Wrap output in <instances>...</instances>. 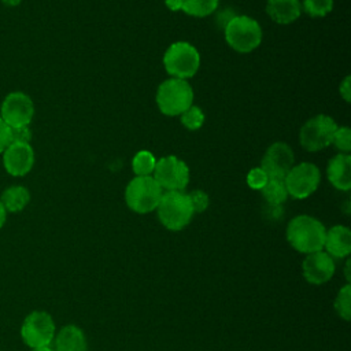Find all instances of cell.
Instances as JSON below:
<instances>
[{
  "instance_id": "cell-1",
  "label": "cell",
  "mask_w": 351,
  "mask_h": 351,
  "mask_svg": "<svg viewBox=\"0 0 351 351\" xmlns=\"http://www.w3.org/2000/svg\"><path fill=\"white\" fill-rule=\"evenodd\" d=\"M326 229L311 215H298L287 226V240L296 251L311 254L324 248Z\"/></svg>"
},
{
  "instance_id": "cell-2",
  "label": "cell",
  "mask_w": 351,
  "mask_h": 351,
  "mask_svg": "<svg viewBox=\"0 0 351 351\" xmlns=\"http://www.w3.org/2000/svg\"><path fill=\"white\" fill-rule=\"evenodd\" d=\"M156 211L160 223L166 229L174 232L184 229L191 222L195 214L188 193H185L184 191L163 192L158 203Z\"/></svg>"
},
{
  "instance_id": "cell-3",
  "label": "cell",
  "mask_w": 351,
  "mask_h": 351,
  "mask_svg": "<svg viewBox=\"0 0 351 351\" xmlns=\"http://www.w3.org/2000/svg\"><path fill=\"white\" fill-rule=\"evenodd\" d=\"M156 104L163 115H181L193 104V89L186 80L169 78L158 86Z\"/></svg>"
},
{
  "instance_id": "cell-4",
  "label": "cell",
  "mask_w": 351,
  "mask_h": 351,
  "mask_svg": "<svg viewBox=\"0 0 351 351\" xmlns=\"http://www.w3.org/2000/svg\"><path fill=\"white\" fill-rule=\"evenodd\" d=\"M225 40L236 52L248 53L261 45L262 27L248 15H236L225 26Z\"/></svg>"
},
{
  "instance_id": "cell-5",
  "label": "cell",
  "mask_w": 351,
  "mask_h": 351,
  "mask_svg": "<svg viewBox=\"0 0 351 351\" xmlns=\"http://www.w3.org/2000/svg\"><path fill=\"white\" fill-rule=\"evenodd\" d=\"M163 189L152 176H136L125 189L128 207L137 214H148L156 210Z\"/></svg>"
},
{
  "instance_id": "cell-6",
  "label": "cell",
  "mask_w": 351,
  "mask_h": 351,
  "mask_svg": "<svg viewBox=\"0 0 351 351\" xmlns=\"http://www.w3.org/2000/svg\"><path fill=\"white\" fill-rule=\"evenodd\" d=\"M163 66L171 78L188 80L197 73L200 67V55L192 44L177 41L166 49Z\"/></svg>"
},
{
  "instance_id": "cell-7",
  "label": "cell",
  "mask_w": 351,
  "mask_h": 351,
  "mask_svg": "<svg viewBox=\"0 0 351 351\" xmlns=\"http://www.w3.org/2000/svg\"><path fill=\"white\" fill-rule=\"evenodd\" d=\"M337 125L333 118L325 114H318L303 123L299 133V140L306 151L317 152L332 144V138Z\"/></svg>"
},
{
  "instance_id": "cell-8",
  "label": "cell",
  "mask_w": 351,
  "mask_h": 351,
  "mask_svg": "<svg viewBox=\"0 0 351 351\" xmlns=\"http://www.w3.org/2000/svg\"><path fill=\"white\" fill-rule=\"evenodd\" d=\"M152 174L159 186L166 192L184 191L189 182V167L184 160L174 155L158 159Z\"/></svg>"
},
{
  "instance_id": "cell-9",
  "label": "cell",
  "mask_w": 351,
  "mask_h": 351,
  "mask_svg": "<svg viewBox=\"0 0 351 351\" xmlns=\"http://www.w3.org/2000/svg\"><path fill=\"white\" fill-rule=\"evenodd\" d=\"M321 181L319 169L310 162L293 165L284 178L288 195L295 199H306L313 195Z\"/></svg>"
},
{
  "instance_id": "cell-10",
  "label": "cell",
  "mask_w": 351,
  "mask_h": 351,
  "mask_svg": "<svg viewBox=\"0 0 351 351\" xmlns=\"http://www.w3.org/2000/svg\"><path fill=\"white\" fill-rule=\"evenodd\" d=\"M34 117V104L29 95L21 90L10 92L1 106L0 118L11 128L29 126Z\"/></svg>"
},
{
  "instance_id": "cell-11",
  "label": "cell",
  "mask_w": 351,
  "mask_h": 351,
  "mask_svg": "<svg viewBox=\"0 0 351 351\" xmlns=\"http://www.w3.org/2000/svg\"><path fill=\"white\" fill-rule=\"evenodd\" d=\"M55 335V324L52 317L44 311H33L29 314L21 328L23 341L32 348L48 347Z\"/></svg>"
},
{
  "instance_id": "cell-12",
  "label": "cell",
  "mask_w": 351,
  "mask_h": 351,
  "mask_svg": "<svg viewBox=\"0 0 351 351\" xmlns=\"http://www.w3.org/2000/svg\"><path fill=\"white\" fill-rule=\"evenodd\" d=\"M295 155L292 148L282 141L273 143L265 152L261 160V169L267 174L269 178L284 180L288 171L292 169Z\"/></svg>"
},
{
  "instance_id": "cell-13",
  "label": "cell",
  "mask_w": 351,
  "mask_h": 351,
  "mask_svg": "<svg viewBox=\"0 0 351 351\" xmlns=\"http://www.w3.org/2000/svg\"><path fill=\"white\" fill-rule=\"evenodd\" d=\"M4 170L12 177H23L33 169L34 151L30 144L10 143L1 152Z\"/></svg>"
},
{
  "instance_id": "cell-14",
  "label": "cell",
  "mask_w": 351,
  "mask_h": 351,
  "mask_svg": "<svg viewBox=\"0 0 351 351\" xmlns=\"http://www.w3.org/2000/svg\"><path fill=\"white\" fill-rule=\"evenodd\" d=\"M302 269L306 281L314 285H321L329 281L335 274V263L332 256L322 251L307 254Z\"/></svg>"
},
{
  "instance_id": "cell-15",
  "label": "cell",
  "mask_w": 351,
  "mask_h": 351,
  "mask_svg": "<svg viewBox=\"0 0 351 351\" xmlns=\"http://www.w3.org/2000/svg\"><path fill=\"white\" fill-rule=\"evenodd\" d=\"M329 182L339 191L351 189V156L350 154L335 155L326 167Z\"/></svg>"
},
{
  "instance_id": "cell-16",
  "label": "cell",
  "mask_w": 351,
  "mask_h": 351,
  "mask_svg": "<svg viewBox=\"0 0 351 351\" xmlns=\"http://www.w3.org/2000/svg\"><path fill=\"white\" fill-rule=\"evenodd\" d=\"M324 247L333 258H344L351 251V232L347 226L335 225L325 233Z\"/></svg>"
},
{
  "instance_id": "cell-17",
  "label": "cell",
  "mask_w": 351,
  "mask_h": 351,
  "mask_svg": "<svg viewBox=\"0 0 351 351\" xmlns=\"http://www.w3.org/2000/svg\"><path fill=\"white\" fill-rule=\"evenodd\" d=\"M267 15L280 25L295 22L302 14V4L299 0H267Z\"/></svg>"
},
{
  "instance_id": "cell-18",
  "label": "cell",
  "mask_w": 351,
  "mask_h": 351,
  "mask_svg": "<svg viewBox=\"0 0 351 351\" xmlns=\"http://www.w3.org/2000/svg\"><path fill=\"white\" fill-rule=\"evenodd\" d=\"M56 351H86L84 332L75 325H67L60 329L55 341Z\"/></svg>"
},
{
  "instance_id": "cell-19",
  "label": "cell",
  "mask_w": 351,
  "mask_h": 351,
  "mask_svg": "<svg viewBox=\"0 0 351 351\" xmlns=\"http://www.w3.org/2000/svg\"><path fill=\"white\" fill-rule=\"evenodd\" d=\"M0 202L4 206L5 211L19 213L30 202V192L26 186L11 185L5 188L0 196Z\"/></svg>"
},
{
  "instance_id": "cell-20",
  "label": "cell",
  "mask_w": 351,
  "mask_h": 351,
  "mask_svg": "<svg viewBox=\"0 0 351 351\" xmlns=\"http://www.w3.org/2000/svg\"><path fill=\"white\" fill-rule=\"evenodd\" d=\"M261 192L271 207H280L288 197L285 182L280 178H269Z\"/></svg>"
},
{
  "instance_id": "cell-21",
  "label": "cell",
  "mask_w": 351,
  "mask_h": 351,
  "mask_svg": "<svg viewBox=\"0 0 351 351\" xmlns=\"http://www.w3.org/2000/svg\"><path fill=\"white\" fill-rule=\"evenodd\" d=\"M219 4V0H181V11L186 15L204 18L213 14Z\"/></svg>"
},
{
  "instance_id": "cell-22",
  "label": "cell",
  "mask_w": 351,
  "mask_h": 351,
  "mask_svg": "<svg viewBox=\"0 0 351 351\" xmlns=\"http://www.w3.org/2000/svg\"><path fill=\"white\" fill-rule=\"evenodd\" d=\"M156 158L149 151H138L132 159V169L136 176H151L155 170Z\"/></svg>"
},
{
  "instance_id": "cell-23",
  "label": "cell",
  "mask_w": 351,
  "mask_h": 351,
  "mask_svg": "<svg viewBox=\"0 0 351 351\" xmlns=\"http://www.w3.org/2000/svg\"><path fill=\"white\" fill-rule=\"evenodd\" d=\"M333 10V0H303L302 11L311 18H322Z\"/></svg>"
},
{
  "instance_id": "cell-24",
  "label": "cell",
  "mask_w": 351,
  "mask_h": 351,
  "mask_svg": "<svg viewBox=\"0 0 351 351\" xmlns=\"http://www.w3.org/2000/svg\"><path fill=\"white\" fill-rule=\"evenodd\" d=\"M180 119H181L182 126L186 128L188 130H197L204 123V114H203L202 108L192 104L189 108H186L180 115Z\"/></svg>"
},
{
  "instance_id": "cell-25",
  "label": "cell",
  "mask_w": 351,
  "mask_h": 351,
  "mask_svg": "<svg viewBox=\"0 0 351 351\" xmlns=\"http://www.w3.org/2000/svg\"><path fill=\"white\" fill-rule=\"evenodd\" d=\"M350 296H351V289L350 285L346 284L337 293V298L335 300V310L339 314L340 318L350 321Z\"/></svg>"
},
{
  "instance_id": "cell-26",
  "label": "cell",
  "mask_w": 351,
  "mask_h": 351,
  "mask_svg": "<svg viewBox=\"0 0 351 351\" xmlns=\"http://www.w3.org/2000/svg\"><path fill=\"white\" fill-rule=\"evenodd\" d=\"M332 144L340 151V154H348L351 151V130L348 126H337L335 130Z\"/></svg>"
},
{
  "instance_id": "cell-27",
  "label": "cell",
  "mask_w": 351,
  "mask_h": 351,
  "mask_svg": "<svg viewBox=\"0 0 351 351\" xmlns=\"http://www.w3.org/2000/svg\"><path fill=\"white\" fill-rule=\"evenodd\" d=\"M188 197H189L191 206L193 208V213H203V211H206V208L210 204L208 195L204 191H200V189L189 192Z\"/></svg>"
},
{
  "instance_id": "cell-28",
  "label": "cell",
  "mask_w": 351,
  "mask_h": 351,
  "mask_svg": "<svg viewBox=\"0 0 351 351\" xmlns=\"http://www.w3.org/2000/svg\"><path fill=\"white\" fill-rule=\"evenodd\" d=\"M267 180H269L267 174L261 167H254L247 174V184L252 189L261 191L265 186V184L267 182Z\"/></svg>"
},
{
  "instance_id": "cell-29",
  "label": "cell",
  "mask_w": 351,
  "mask_h": 351,
  "mask_svg": "<svg viewBox=\"0 0 351 351\" xmlns=\"http://www.w3.org/2000/svg\"><path fill=\"white\" fill-rule=\"evenodd\" d=\"M32 130L29 126H21L11 129V143H25L30 144Z\"/></svg>"
},
{
  "instance_id": "cell-30",
  "label": "cell",
  "mask_w": 351,
  "mask_h": 351,
  "mask_svg": "<svg viewBox=\"0 0 351 351\" xmlns=\"http://www.w3.org/2000/svg\"><path fill=\"white\" fill-rule=\"evenodd\" d=\"M11 143V128L0 118V154Z\"/></svg>"
},
{
  "instance_id": "cell-31",
  "label": "cell",
  "mask_w": 351,
  "mask_h": 351,
  "mask_svg": "<svg viewBox=\"0 0 351 351\" xmlns=\"http://www.w3.org/2000/svg\"><path fill=\"white\" fill-rule=\"evenodd\" d=\"M350 82H351V77L347 75L341 81V84L339 86V93L344 99V101H347V103H350V100H351V86H350Z\"/></svg>"
},
{
  "instance_id": "cell-32",
  "label": "cell",
  "mask_w": 351,
  "mask_h": 351,
  "mask_svg": "<svg viewBox=\"0 0 351 351\" xmlns=\"http://www.w3.org/2000/svg\"><path fill=\"white\" fill-rule=\"evenodd\" d=\"M165 4L170 11H181V0H165Z\"/></svg>"
},
{
  "instance_id": "cell-33",
  "label": "cell",
  "mask_w": 351,
  "mask_h": 351,
  "mask_svg": "<svg viewBox=\"0 0 351 351\" xmlns=\"http://www.w3.org/2000/svg\"><path fill=\"white\" fill-rule=\"evenodd\" d=\"M5 218H7V211H5L4 206H3V204H1V202H0V228L4 225Z\"/></svg>"
},
{
  "instance_id": "cell-34",
  "label": "cell",
  "mask_w": 351,
  "mask_h": 351,
  "mask_svg": "<svg viewBox=\"0 0 351 351\" xmlns=\"http://www.w3.org/2000/svg\"><path fill=\"white\" fill-rule=\"evenodd\" d=\"M0 1L7 7H16L22 3V0H0Z\"/></svg>"
},
{
  "instance_id": "cell-35",
  "label": "cell",
  "mask_w": 351,
  "mask_h": 351,
  "mask_svg": "<svg viewBox=\"0 0 351 351\" xmlns=\"http://www.w3.org/2000/svg\"><path fill=\"white\" fill-rule=\"evenodd\" d=\"M34 351H52V350L48 348V347H44V348H36Z\"/></svg>"
}]
</instances>
